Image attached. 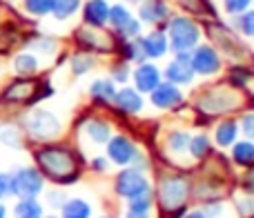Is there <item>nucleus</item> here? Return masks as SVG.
Wrapping results in <instances>:
<instances>
[{
  "label": "nucleus",
  "instance_id": "obj_25",
  "mask_svg": "<svg viewBox=\"0 0 254 218\" xmlns=\"http://www.w3.org/2000/svg\"><path fill=\"white\" fill-rule=\"evenodd\" d=\"M25 47L29 49V52H34L36 56H38V54L52 56V54H56L58 43L54 38H47V36H31V38L25 40Z\"/></svg>",
  "mask_w": 254,
  "mask_h": 218
},
{
  "label": "nucleus",
  "instance_id": "obj_33",
  "mask_svg": "<svg viewBox=\"0 0 254 218\" xmlns=\"http://www.w3.org/2000/svg\"><path fill=\"white\" fill-rule=\"evenodd\" d=\"M190 138H192V136H190L188 131H172V134L167 136V147L172 149V154H183V152H188V147H190Z\"/></svg>",
  "mask_w": 254,
  "mask_h": 218
},
{
  "label": "nucleus",
  "instance_id": "obj_49",
  "mask_svg": "<svg viewBox=\"0 0 254 218\" xmlns=\"http://www.w3.org/2000/svg\"><path fill=\"white\" fill-rule=\"evenodd\" d=\"M0 2H2V4H16L18 0H0Z\"/></svg>",
  "mask_w": 254,
  "mask_h": 218
},
{
  "label": "nucleus",
  "instance_id": "obj_15",
  "mask_svg": "<svg viewBox=\"0 0 254 218\" xmlns=\"http://www.w3.org/2000/svg\"><path fill=\"white\" fill-rule=\"evenodd\" d=\"M27 143V136L22 131L20 122L13 118H2L0 120V145L9 149H22Z\"/></svg>",
  "mask_w": 254,
  "mask_h": 218
},
{
  "label": "nucleus",
  "instance_id": "obj_31",
  "mask_svg": "<svg viewBox=\"0 0 254 218\" xmlns=\"http://www.w3.org/2000/svg\"><path fill=\"white\" fill-rule=\"evenodd\" d=\"M131 18L134 16H131V11L125 7V4H114V7H110V18H107V22H110V25L116 29V34H119Z\"/></svg>",
  "mask_w": 254,
  "mask_h": 218
},
{
  "label": "nucleus",
  "instance_id": "obj_47",
  "mask_svg": "<svg viewBox=\"0 0 254 218\" xmlns=\"http://www.w3.org/2000/svg\"><path fill=\"white\" fill-rule=\"evenodd\" d=\"M185 218H210V216H207L205 212H192V214H188Z\"/></svg>",
  "mask_w": 254,
  "mask_h": 218
},
{
  "label": "nucleus",
  "instance_id": "obj_17",
  "mask_svg": "<svg viewBox=\"0 0 254 218\" xmlns=\"http://www.w3.org/2000/svg\"><path fill=\"white\" fill-rule=\"evenodd\" d=\"M11 71L13 76H20V78H34L40 71V58L34 52L25 49L11 58Z\"/></svg>",
  "mask_w": 254,
  "mask_h": 218
},
{
  "label": "nucleus",
  "instance_id": "obj_19",
  "mask_svg": "<svg viewBox=\"0 0 254 218\" xmlns=\"http://www.w3.org/2000/svg\"><path fill=\"white\" fill-rule=\"evenodd\" d=\"M110 18L107 0H87L83 7V20L87 27H103Z\"/></svg>",
  "mask_w": 254,
  "mask_h": 218
},
{
  "label": "nucleus",
  "instance_id": "obj_8",
  "mask_svg": "<svg viewBox=\"0 0 254 218\" xmlns=\"http://www.w3.org/2000/svg\"><path fill=\"white\" fill-rule=\"evenodd\" d=\"M74 38L78 43V47L87 49V52L107 54L112 49H116V38H112L103 27H80V29L74 31Z\"/></svg>",
  "mask_w": 254,
  "mask_h": 218
},
{
  "label": "nucleus",
  "instance_id": "obj_16",
  "mask_svg": "<svg viewBox=\"0 0 254 218\" xmlns=\"http://www.w3.org/2000/svg\"><path fill=\"white\" fill-rule=\"evenodd\" d=\"M149 101H152V105L158 107V109H172L183 101V94H181L179 85H172L165 80V83H161L152 94H149Z\"/></svg>",
  "mask_w": 254,
  "mask_h": 218
},
{
  "label": "nucleus",
  "instance_id": "obj_42",
  "mask_svg": "<svg viewBox=\"0 0 254 218\" xmlns=\"http://www.w3.org/2000/svg\"><path fill=\"white\" fill-rule=\"evenodd\" d=\"M179 2L183 4L185 9H190V11H201L198 7H201L203 2H207V0H179Z\"/></svg>",
  "mask_w": 254,
  "mask_h": 218
},
{
  "label": "nucleus",
  "instance_id": "obj_50",
  "mask_svg": "<svg viewBox=\"0 0 254 218\" xmlns=\"http://www.w3.org/2000/svg\"><path fill=\"white\" fill-rule=\"evenodd\" d=\"M125 2H140V0H125Z\"/></svg>",
  "mask_w": 254,
  "mask_h": 218
},
{
  "label": "nucleus",
  "instance_id": "obj_5",
  "mask_svg": "<svg viewBox=\"0 0 254 218\" xmlns=\"http://www.w3.org/2000/svg\"><path fill=\"white\" fill-rule=\"evenodd\" d=\"M40 80L36 78H20L13 76L2 89H0V107H29L31 98L36 94Z\"/></svg>",
  "mask_w": 254,
  "mask_h": 218
},
{
  "label": "nucleus",
  "instance_id": "obj_12",
  "mask_svg": "<svg viewBox=\"0 0 254 218\" xmlns=\"http://www.w3.org/2000/svg\"><path fill=\"white\" fill-rule=\"evenodd\" d=\"M194 67L190 54H176L174 60L165 67V78L172 85H190L194 80Z\"/></svg>",
  "mask_w": 254,
  "mask_h": 218
},
{
  "label": "nucleus",
  "instance_id": "obj_39",
  "mask_svg": "<svg viewBox=\"0 0 254 218\" xmlns=\"http://www.w3.org/2000/svg\"><path fill=\"white\" fill-rule=\"evenodd\" d=\"M241 131L248 140H254V111H246L241 116Z\"/></svg>",
  "mask_w": 254,
  "mask_h": 218
},
{
  "label": "nucleus",
  "instance_id": "obj_45",
  "mask_svg": "<svg viewBox=\"0 0 254 218\" xmlns=\"http://www.w3.org/2000/svg\"><path fill=\"white\" fill-rule=\"evenodd\" d=\"M92 165H94V169H96V171H105L107 169V161H105V158H94Z\"/></svg>",
  "mask_w": 254,
  "mask_h": 218
},
{
  "label": "nucleus",
  "instance_id": "obj_34",
  "mask_svg": "<svg viewBox=\"0 0 254 218\" xmlns=\"http://www.w3.org/2000/svg\"><path fill=\"white\" fill-rule=\"evenodd\" d=\"M234 27H237V31H241L243 36L254 38V9H248V11L239 13V16L234 18Z\"/></svg>",
  "mask_w": 254,
  "mask_h": 218
},
{
  "label": "nucleus",
  "instance_id": "obj_43",
  "mask_svg": "<svg viewBox=\"0 0 254 218\" xmlns=\"http://www.w3.org/2000/svg\"><path fill=\"white\" fill-rule=\"evenodd\" d=\"M239 212H241V214H254V203L252 201H241L239 203Z\"/></svg>",
  "mask_w": 254,
  "mask_h": 218
},
{
  "label": "nucleus",
  "instance_id": "obj_35",
  "mask_svg": "<svg viewBox=\"0 0 254 218\" xmlns=\"http://www.w3.org/2000/svg\"><path fill=\"white\" fill-rule=\"evenodd\" d=\"M190 154H192L194 158H205L207 154L212 152V147H210V138H207L205 134H198V136H194V138H190Z\"/></svg>",
  "mask_w": 254,
  "mask_h": 218
},
{
  "label": "nucleus",
  "instance_id": "obj_29",
  "mask_svg": "<svg viewBox=\"0 0 254 218\" xmlns=\"http://www.w3.org/2000/svg\"><path fill=\"white\" fill-rule=\"evenodd\" d=\"M22 2V11L31 18H45L52 16V7L54 0H20Z\"/></svg>",
  "mask_w": 254,
  "mask_h": 218
},
{
  "label": "nucleus",
  "instance_id": "obj_24",
  "mask_svg": "<svg viewBox=\"0 0 254 218\" xmlns=\"http://www.w3.org/2000/svg\"><path fill=\"white\" fill-rule=\"evenodd\" d=\"M89 94H92V98H96V101H101V103H110V101H114L116 83L112 78H98L92 83Z\"/></svg>",
  "mask_w": 254,
  "mask_h": 218
},
{
  "label": "nucleus",
  "instance_id": "obj_27",
  "mask_svg": "<svg viewBox=\"0 0 254 218\" xmlns=\"http://www.w3.org/2000/svg\"><path fill=\"white\" fill-rule=\"evenodd\" d=\"M232 158H234V163H237V165L252 167L254 165V143H252V140H241V143H234Z\"/></svg>",
  "mask_w": 254,
  "mask_h": 218
},
{
  "label": "nucleus",
  "instance_id": "obj_22",
  "mask_svg": "<svg viewBox=\"0 0 254 218\" xmlns=\"http://www.w3.org/2000/svg\"><path fill=\"white\" fill-rule=\"evenodd\" d=\"M83 134L87 136L94 145H103L112 138V127H110V122L103 120V118H92V120L85 122Z\"/></svg>",
  "mask_w": 254,
  "mask_h": 218
},
{
  "label": "nucleus",
  "instance_id": "obj_21",
  "mask_svg": "<svg viewBox=\"0 0 254 218\" xmlns=\"http://www.w3.org/2000/svg\"><path fill=\"white\" fill-rule=\"evenodd\" d=\"M114 103L125 113H138L143 109V96H140V92H136L131 87H123L121 92H116Z\"/></svg>",
  "mask_w": 254,
  "mask_h": 218
},
{
  "label": "nucleus",
  "instance_id": "obj_9",
  "mask_svg": "<svg viewBox=\"0 0 254 218\" xmlns=\"http://www.w3.org/2000/svg\"><path fill=\"white\" fill-rule=\"evenodd\" d=\"M205 29H207V34H210V38L219 45V49L228 58L241 60V58L246 56V47H243V43L239 40V36L234 34V31H230L225 25H216V22H212V25H205Z\"/></svg>",
  "mask_w": 254,
  "mask_h": 218
},
{
  "label": "nucleus",
  "instance_id": "obj_2",
  "mask_svg": "<svg viewBox=\"0 0 254 218\" xmlns=\"http://www.w3.org/2000/svg\"><path fill=\"white\" fill-rule=\"evenodd\" d=\"M18 122H20L27 140L38 143V145L54 143V140L63 134V122L58 120L56 113L45 109V107H29L20 116Z\"/></svg>",
  "mask_w": 254,
  "mask_h": 218
},
{
  "label": "nucleus",
  "instance_id": "obj_4",
  "mask_svg": "<svg viewBox=\"0 0 254 218\" xmlns=\"http://www.w3.org/2000/svg\"><path fill=\"white\" fill-rule=\"evenodd\" d=\"M201 40V29L188 16H172L167 22V45L174 54H190Z\"/></svg>",
  "mask_w": 254,
  "mask_h": 218
},
{
  "label": "nucleus",
  "instance_id": "obj_37",
  "mask_svg": "<svg viewBox=\"0 0 254 218\" xmlns=\"http://www.w3.org/2000/svg\"><path fill=\"white\" fill-rule=\"evenodd\" d=\"M252 4V0H223V7L230 16H239V13L248 11Z\"/></svg>",
  "mask_w": 254,
  "mask_h": 218
},
{
  "label": "nucleus",
  "instance_id": "obj_41",
  "mask_svg": "<svg viewBox=\"0 0 254 218\" xmlns=\"http://www.w3.org/2000/svg\"><path fill=\"white\" fill-rule=\"evenodd\" d=\"M47 203L52 207H63L65 205V194L63 192H49L47 194Z\"/></svg>",
  "mask_w": 254,
  "mask_h": 218
},
{
  "label": "nucleus",
  "instance_id": "obj_38",
  "mask_svg": "<svg viewBox=\"0 0 254 218\" xmlns=\"http://www.w3.org/2000/svg\"><path fill=\"white\" fill-rule=\"evenodd\" d=\"M112 80H116V83H127L129 80V65H127V60H121L112 67Z\"/></svg>",
  "mask_w": 254,
  "mask_h": 218
},
{
  "label": "nucleus",
  "instance_id": "obj_20",
  "mask_svg": "<svg viewBox=\"0 0 254 218\" xmlns=\"http://www.w3.org/2000/svg\"><path fill=\"white\" fill-rule=\"evenodd\" d=\"M140 20L149 22V25H158V22L167 20L170 18V7H167L165 0H143L138 9Z\"/></svg>",
  "mask_w": 254,
  "mask_h": 218
},
{
  "label": "nucleus",
  "instance_id": "obj_36",
  "mask_svg": "<svg viewBox=\"0 0 254 218\" xmlns=\"http://www.w3.org/2000/svg\"><path fill=\"white\" fill-rule=\"evenodd\" d=\"M250 80H252V71L248 69V67H243V65H237L232 71H230V83L237 85V87L239 85L243 87V85H248Z\"/></svg>",
  "mask_w": 254,
  "mask_h": 218
},
{
  "label": "nucleus",
  "instance_id": "obj_44",
  "mask_svg": "<svg viewBox=\"0 0 254 218\" xmlns=\"http://www.w3.org/2000/svg\"><path fill=\"white\" fill-rule=\"evenodd\" d=\"M243 187H246L250 194H254V171H250V174L246 176V180H243Z\"/></svg>",
  "mask_w": 254,
  "mask_h": 218
},
{
  "label": "nucleus",
  "instance_id": "obj_10",
  "mask_svg": "<svg viewBox=\"0 0 254 218\" xmlns=\"http://www.w3.org/2000/svg\"><path fill=\"white\" fill-rule=\"evenodd\" d=\"M190 60H192L194 74H201V76H214L223 67L221 56L216 54V49L212 45H196L190 52Z\"/></svg>",
  "mask_w": 254,
  "mask_h": 218
},
{
  "label": "nucleus",
  "instance_id": "obj_18",
  "mask_svg": "<svg viewBox=\"0 0 254 218\" xmlns=\"http://www.w3.org/2000/svg\"><path fill=\"white\" fill-rule=\"evenodd\" d=\"M138 43H140V49H143V54H145V60H147V58H161V56H165V52L170 49L165 31H161V29L149 31V34L145 36V38H140Z\"/></svg>",
  "mask_w": 254,
  "mask_h": 218
},
{
  "label": "nucleus",
  "instance_id": "obj_23",
  "mask_svg": "<svg viewBox=\"0 0 254 218\" xmlns=\"http://www.w3.org/2000/svg\"><path fill=\"white\" fill-rule=\"evenodd\" d=\"M237 136H239V122L232 120V118H225L216 125L214 131V140L219 147H230V145L237 143Z\"/></svg>",
  "mask_w": 254,
  "mask_h": 218
},
{
  "label": "nucleus",
  "instance_id": "obj_51",
  "mask_svg": "<svg viewBox=\"0 0 254 218\" xmlns=\"http://www.w3.org/2000/svg\"><path fill=\"white\" fill-rule=\"evenodd\" d=\"M43 218H58V216H43Z\"/></svg>",
  "mask_w": 254,
  "mask_h": 218
},
{
  "label": "nucleus",
  "instance_id": "obj_11",
  "mask_svg": "<svg viewBox=\"0 0 254 218\" xmlns=\"http://www.w3.org/2000/svg\"><path fill=\"white\" fill-rule=\"evenodd\" d=\"M147 189L152 187H149V180L145 178L140 169H123L116 176V192L123 198H134L138 194L147 192Z\"/></svg>",
  "mask_w": 254,
  "mask_h": 218
},
{
  "label": "nucleus",
  "instance_id": "obj_30",
  "mask_svg": "<svg viewBox=\"0 0 254 218\" xmlns=\"http://www.w3.org/2000/svg\"><path fill=\"white\" fill-rule=\"evenodd\" d=\"M61 212H63V218H89V214H92L89 205L85 201H80V198L65 201V205L61 207Z\"/></svg>",
  "mask_w": 254,
  "mask_h": 218
},
{
  "label": "nucleus",
  "instance_id": "obj_14",
  "mask_svg": "<svg viewBox=\"0 0 254 218\" xmlns=\"http://www.w3.org/2000/svg\"><path fill=\"white\" fill-rule=\"evenodd\" d=\"M107 156L116 165H129L138 156V152H136L134 143L129 138H125V136H112L107 140Z\"/></svg>",
  "mask_w": 254,
  "mask_h": 218
},
{
  "label": "nucleus",
  "instance_id": "obj_3",
  "mask_svg": "<svg viewBox=\"0 0 254 218\" xmlns=\"http://www.w3.org/2000/svg\"><path fill=\"white\" fill-rule=\"evenodd\" d=\"M241 105H243V98L239 96L237 89L223 87V85L205 89L196 101V107L203 113H207V116H225V113H232L237 109H241Z\"/></svg>",
  "mask_w": 254,
  "mask_h": 218
},
{
  "label": "nucleus",
  "instance_id": "obj_1",
  "mask_svg": "<svg viewBox=\"0 0 254 218\" xmlns=\"http://www.w3.org/2000/svg\"><path fill=\"white\" fill-rule=\"evenodd\" d=\"M34 161L38 171L54 183H74L78 178V158L67 145L43 143L34 149Z\"/></svg>",
  "mask_w": 254,
  "mask_h": 218
},
{
  "label": "nucleus",
  "instance_id": "obj_26",
  "mask_svg": "<svg viewBox=\"0 0 254 218\" xmlns=\"http://www.w3.org/2000/svg\"><path fill=\"white\" fill-rule=\"evenodd\" d=\"M13 218H43V205L36 198H20L13 207Z\"/></svg>",
  "mask_w": 254,
  "mask_h": 218
},
{
  "label": "nucleus",
  "instance_id": "obj_46",
  "mask_svg": "<svg viewBox=\"0 0 254 218\" xmlns=\"http://www.w3.org/2000/svg\"><path fill=\"white\" fill-rule=\"evenodd\" d=\"M125 218H149V212H138V210H129Z\"/></svg>",
  "mask_w": 254,
  "mask_h": 218
},
{
  "label": "nucleus",
  "instance_id": "obj_40",
  "mask_svg": "<svg viewBox=\"0 0 254 218\" xmlns=\"http://www.w3.org/2000/svg\"><path fill=\"white\" fill-rule=\"evenodd\" d=\"M11 196V183H9V174L0 171V201Z\"/></svg>",
  "mask_w": 254,
  "mask_h": 218
},
{
  "label": "nucleus",
  "instance_id": "obj_6",
  "mask_svg": "<svg viewBox=\"0 0 254 218\" xmlns=\"http://www.w3.org/2000/svg\"><path fill=\"white\" fill-rule=\"evenodd\" d=\"M11 183V196L20 198H36L45 187V176L38 171V167H20L9 174Z\"/></svg>",
  "mask_w": 254,
  "mask_h": 218
},
{
  "label": "nucleus",
  "instance_id": "obj_7",
  "mask_svg": "<svg viewBox=\"0 0 254 218\" xmlns=\"http://www.w3.org/2000/svg\"><path fill=\"white\" fill-rule=\"evenodd\" d=\"M188 196H190L188 178H183V176H167V178L161 180V187H158V201H161V207L165 212L183 210Z\"/></svg>",
  "mask_w": 254,
  "mask_h": 218
},
{
  "label": "nucleus",
  "instance_id": "obj_28",
  "mask_svg": "<svg viewBox=\"0 0 254 218\" xmlns=\"http://www.w3.org/2000/svg\"><path fill=\"white\" fill-rule=\"evenodd\" d=\"M80 9V0H54V7H52V16L56 20L65 22L69 20L71 16H76Z\"/></svg>",
  "mask_w": 254,
  "mask_h": 218
},
{
  "label": "nucleus",
  "instance_id": "obj_52",
  "mask_svg": "<svg viewBox=\"0 0 254 218\" xmlns=\"http://www.w3.org/2000/svg\"><path fill=\"white\" fill-rule=\"evenodd\" d=\"M252 2H254V0H252Z\"/></svg>",
  "mask_w": 254,
  "mask_h": 218
},
{
  "label": "nucleus",
  "instance_id": "obj_48",
  "mask_svg": "<svg viewBox=\"0 0 254 218\" xmlns=\"http://www.w3.org/2000/svg\"><path fill=\"white\" fill-rule=\"evenodd\" d=\"M0 218H7V207L2 205V201H0Z\"/></svg>",
  "mask_w": 254,
  "mask_h": 218
},
{
  "label": "nucleus",
  "instance_id": "obj_13",
  "mask_svg": "<svg viewBox=\"0 0 254 218\" xmlns=\"http://www.w3.org/2000/svg\"><path fill=\"white\" fill-rule=\"evenodd\" d=\"M163 83V74L154 62H140L134 69V85L136 92L140 94H152L158 85Z\"/></svg>",
  "mask_w": 254,
  "mask_h": 218
},
{
  "label": "nucleus",
  "instance_id": "obj_32",
  "mask_svg": "<svg viewBox=\"0 0 254 218\" xmlns=\"http://www.w3.org/2000/svg\"><path fill=\"white\" fill-rule=\"evenodd\" d=\"M69 67H71V71H74V76H83L94 67V58L85 52L74 54V56L69 58Z\"/></svg>",
  "mask_w": 254,
  "mask_h": 218
}]
</instances>
